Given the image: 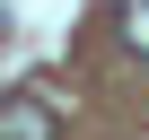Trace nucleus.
<instances>
[{
    "label": "nucleus",
    "instance_id": "1",
    "mask_svg": "<svg viewBox=\"0 0 149 140\" xmlns=\"http://www.w3.org/2000/svg\"><path fill=\"white\" fill-rule=\"evenodd\" d=\"M0 140H61V105L44 88H9L0 96Z\"/></svg>",
    "mask_w": 149,
    "mask_h": 140
},
{
    "label": "nucleus",
    "instance_id": "2",
    "mask_svg": "<svg viewBox=\"0 0 149 140\" xmlns=\"http://www.w3.org/2000/svg\"><path fill=\"white\" fill-rule=\"evenodd\" d=\"M114 35H123L132 61H149V0H123V9H114Z\"/></svg>",
    "mask_w": 149,
    "mask_h": 140
}]
</instances>
